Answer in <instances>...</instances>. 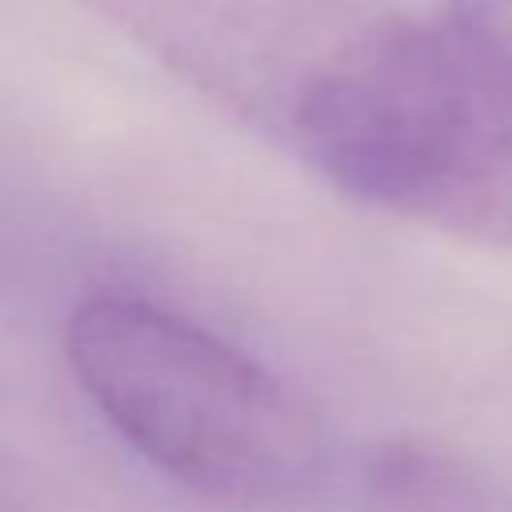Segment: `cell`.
Returning <instances> with one entry per match:
<instances>
[{"label": "cell", "instance_id": "1", "mask_svg": "<svg viewBox=\"0 0 512 512\" xmlns=\"http://www.w3.org/2000/svg\"><path fill=\"white\" fill-rule=\"evenodd\" d=\"M172 76L384 200L428 120V32L384 0H68Z\"/></svg>", "mask_w": 512, "mask_h": 512}, {"label": "cell", "instance_id": "2", "mask_svg": "<svg viewBox=\"0 0 512 512\" xmlns=\"http://www.w3.org/2000/svg\"><path fill=\"white\" fill-rule=\"evenodd\" d=\"M64 356L120 440L188 492L276 504L320 476V432L296 396L252 356L156 300H80L64 324Z\"/></svg>", "mask_w": 512, "mask_h": 512}, {"label": "cell", "instance_id": "3", "mask_svg": "<svg viewBox=\"0 0 512 512\" xmlns=\"http://www.w3.org/2000/svg\"><path fill=\"white\" fill-rule=\"evenodd\" d=\"M428 32L464 112L512 160V0H444Z\"/></svg>", "mask_w": 512, "mask_h": 512}]
</instances>
